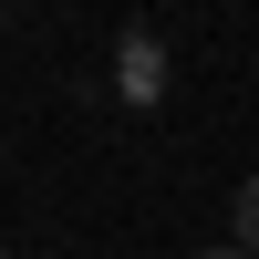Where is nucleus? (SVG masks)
<instances>
[{
  "label": "nucleus",
  "instance_id": "1",
  "mask_svg": "<svg viewBox=\"0 0 259 259\" xmlns=\"http://www.w3.org/2000/svg\"><path fill=\"white\" fill-rule=\"evenodd\" d=\"M166 83H177V52H166V31H156V21H135V31L114 41V73H104V94L145 114V104H166Z\"/></svg>",
  "mask_w": 259,
  "mask_h": 259
},
{
  "label": "nucleus",
  "instance_id": "2",
  "mask_svg": "<svg viewBox=\"0 0 259 259\" xmlns=\"http://www.w3.org/2000/svg\"><path fill=\"white\" fill-rule=\"evenodd\" d=\"M228 218H239V249H249V259H259V177H249V187H239V207H228Z\"/></svg>",
  "mask_w": 259,
  "mask_h": 259
},
{
  "label": "nucleus",
  "instance_id": "3",
  "mask_svg": "<svg viewBox=\"0 0 259 259\" xmlns=\"http://www.w3.org/2000/svg\"><path fill=\"white\" fill-rule=\"evenodd\" d=\"M207 259H249V249H207Z\"/></svg>",
  "mask_w": 259,
  "mask_h": 259
},
{
  "label": "nucleus",
  "instance_id": "4",
  "mask_svg": "<svg viewBox=\"0 0 259 259\" xmlns=\"http://www.w3.org/2000/svg\"><path fill=\"white\" fill-rule=\"evenodd\" d=\"M0 259H11V249H0Z\"/></svg>",
  "mask_w": 259,
  "mask_h": 259
}]
</instances>
